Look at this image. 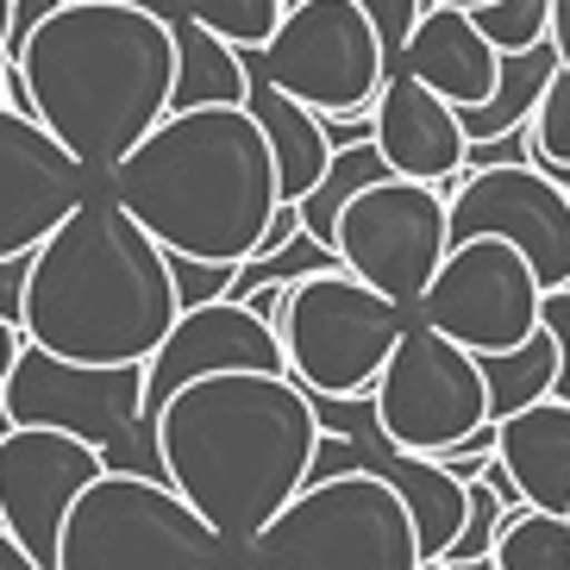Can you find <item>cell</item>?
<instances>
[{
  "label": "cell",
  "instance_id": "obj_19",
  "mask_svg": "<svg viewBox=\"0 0 570 570\" xmlns=\"http://www.w3.org/2000/svg\"><path fill=\"white\" fill-rule=\"evenodd\" d=\"M502 470L527 495V508H558L570 514V402L564 395H539V402L502 414Z\"/></svg>",
  "mask_w": 570,
  "mask_h": 570
},
{
  "label": "cell",
  "instance_id": "obj_2",
  "mask_svg": "<svg viewBox=\"0 0 570 570\" xmlns=\"http://www.w3.org/2000/svg\"><path fill=\"white\" fill-rule=\"evenodd\" d=\"M101 183L164 252L214 264H245L283 207L276 151L245 101L169 107Z\"/></svg>",
  "mask_w": 570,
  "mask_h": 570
},
{
  "label": "cell",
  "instance_id": "obj_32",
  "mask_svg": "<svg viewBox=\"0 0 570 570\" xmlns=\"http://www.w3.org/2000/svg\"><path fill=\"white\" fill-rule=\"evenodd\" d=\"M26 276H32V257H0V320L19 326L26 314Z\"/></svg>",
  "mask_w": 570,
  "mask_h": 570
},
{
  "label": "cell",
  "instance_id": "obj_11",
  "mask_svg": "<svg viewBox=\"0 0 570 570\" xmlns=\"http://www.w3.org/2000/svg\"><path fill=\"white\" fill-rule=\"evenodd\" d=\"M539 307H546V283H539L533 257L514 252L508 238H458L414 314L445 338H458L464 352L502 357L546 333Z\"/></svg>",
  "mask_w": 570,
  "mask_h": 570
},
{
  "label": "cell",
  "instance_id": "obj_27",
  "mask_svg": "<svg viewBox=\"0 0 570 570\" xmlns=\"http://www.w3.org/2000/svg\"><path fill=\"white\" fill-rule=\"evenodd\" d=\"M476 26L502 57L539 51V45H552V0H489V7H476Z\"/></svg>",
  "mask_w": 570,
  "mask_h": 570
},
{
  "label": "cell",
  "instance_id": "obj_8",
  "mask_svg": "<svg viewBox=\"0 0 570 570\" xmlns=\"http://www.w3.org/2000/svg\"><path fill=\"white\" fill-rule=\"evenodd\" d=\"M376 433L395 452L439 458L452 452L458 439H470L476 426L495 420L489 407V370L476 352H464L458 338H445L426 320H407L402 345L389 352V370L376 376Z\"/></svg>",
  "mask_w": 570,
  "mask_h": 570
},
{
  "label": "cell",
  "instance_id": "obj_12",
  "mask_svg": "<svg viewBox=\"0 0 570 570\" xmlns=\"http://www.w3.org/2000/svg\"><path fill=\"white\" fill-rule=\"evenodd\" d=\"M7 414L13 426H51V433H76L88 445L114 452L119 439L145 433V364H69V357L45 352V345H19L7 364Z\"/></svg>",
  "mask_w": 570,
  "mask_h": 570
},
{
  "label": "cell",
  "instance_id": "obj_18",
  "mask_svg": "<svg viewBox=\"0 0 570 570\" xmlns=\"http://www.w3.org/2000/svg\"><path fill=\"white\" fill-rule=\"evenodd\" d=\"M395 69H407L426 88H439L452 107H489L495 88H502L508 57L489 45V32L476 26L470 7H426L414 38L395 57Z\"/></svg>",
  "mask_w": 570,
  "mask_h": 570
},
{
  "label": "cell",
  "instance_id": "obj_41",
  "mask_svg": "<svg viewBox=\"0 0 570 570\" xmlns=\"http://www.w3.org/2000/svg\"><path fill=\"white\" fill-rule=\"evenodd\" d=\"M226 570H252V564H245V558H238V564H226Z\"/></svg>",
  "mask_w": 570,
  "mask_h": 570
},
{
  "label": "cell",
  "instance_id": "obj_37",
  "mask_svg": "<svg viewBox=\"0 0 570 570\" xmlns=\"http://www.w3.org/2000/svg\"><path fill=\"white\" fill-rule=\"evenodd\" d=\"M7 82H13V57H0V101H7Z\"/></svg>",
  "mask_w": 570,
  "mask_h": 570
},
{
  "label": "cell",
  "instance_id": "obj_20",
  "mask_svg": "<svg viewBox=\"0 0 570 570\" xmlns=\"http://www.w3.org/2000/svg\"><path fill=\"white\" fill-rule=\"evenodd\" d=\"M257 69V63H252ZM257 114V126H264L269 151H276V176H283V202H307L314 195V183L333 169V138H326V119H320V107L295 101V95H283L276 82H264V76H252V101H245Z\"/></svg>",
  "mask_w": 570,
  "mask_h": 570
},
{
  "label": "cell",
  "instance_id": "obj_29",
  "mask_svg": "<svg viewBox=\"0 0 570 570\" xmlns=\"http://www.w3.org/2000/svg\"><path fill=\"white\" fill-rule=\"evenodd\" d=\"M169 276H176V295L183 307H207V302H226L238 283V264H214V257H176L169 252Z\"/></svg>",
  "mask_w": 570,
  "mask_h": 570
},
{
  "label": "cell",
  "instance_id": "obj_6",
  "mask_svg": "<svg viewBox=\"0 0 570 570\" xmlns=\"http://www.w3.org/2000/svg\"><path fill=\"white\" fill-rule=\"evenodd\" d=\"M238 546L183 489L145 470H107L76 495L51 570H226Z\"/></svg>",
  "mask_w": 570,
  "mask_h": 570
},
{
  "label": "cell",
  "instance_id": "obj_21",
  "mask_svg": "<svg viewBox=\"0 0 570 570\" xmlns=\"http://www.w3.org/2000/svg\"><path fill=\"white\" fill-rule=\"evenodd\" d=\"M376 439H383V433H376ZM376 470H383L389 483L407 495V508H414L420 552H426V558H445V552H452L458 533H464V520H470V476L445 470L439 458L395 452L389 439H383V458H376Z\"/></svg>",
  "mask_w": 570,
  "mask_h": 570
},
{
  "label": "cell",
  "instance_id": "obj_7",
  "mask_svg": "<svg viewBox=\"0 0 570 570\" xmlns=\"http://www.w3.org/2000/svg\"><path fill=\"white\" fill-rule=\"evenodd\" d=\"M407 320L414 314L402 302H389L383 288H370L338 264L288 283L276 333H283L288 370L320 402H364L376 395V376L389 370V352L402 345Z\"/></svg>",
  "mask_w": 570,
  "mask_h": 570
},
{
  "label": "cell",
  "instance_id": "obj_14",
  "mask_svg": "<svg viewBox=\"0 0 570 570\" xmlns=\"http://www.w3.org/2000/svg\"><path fill=\"white\" fill-rule=\"evenodd\" d=\"M95 188L101 176L45 119L0 101V257H32Z\"/></svg>",
  "mask_w": 570,
  "mask_h": 570
},
{
  "label": "cell",
  "instance_id": "obj_28",
  "mask_svg": "<svg viewBox=\"0 0 570 570\" xmlns=\"http://www.w3.org/2000/svg\"><path fill=\"white\" fill-rule=\"evenodd\" d=\"M533 157L558 176H570V69L558 63L546 101L533 107Z\"/></svg>",
  "mask_w": 570,
  "mask_h": 570
},
{
  "label": "cell",
  "instance_id": "obj_1",
  "mask_svg": "<svg viewBox=\"0 0 570 570\" xmlns=\"http://www.w3.org/2000/svg\"><path fill=\"white\" fill-rule=\"evenodd\" d=\"M326 420L295 370H219L176 389L151 420L164 476L238 552L314 483Z\"/></svg>",
  "mask_w": 570,
  "mask_h": 570
},
{
  "label": "cell",
  "instance_id": "obj_25",
  "mask_svg": "<svg viewBox=\"0 0 570 570\" xmlns=\"http://www.w3.org/2000/svg\"><path fill=\"white\" fill-rule=\"evenodd\" d=\"M483 370H489V407H495V420H502V414H514V407L539 402V395H552L558 345H552V333H539V338H527L520 352L483 357Z\"/></svg>",
  "mask_w": 570,
  "mask_h": 570
},
{
  "label": "cell",
  "instance_id": "obj_26",
  "mask_svg": "<svg viewBox=\"0 0 570 570\" xmlns=\"http://www.w3.org/2000/svg\"><path fill=\"white\" fill-rule=\"evenodd\" d=\"M183 13L195 26H207L214 38L238 45V51H264L276 26H283L288 0H183Z\"/></svg>",
  "mask_w": 570,
  "mask_h": 570
},
{
  "label": "cell",
  "instance_id": "obj_33",
  "mask_svg": "<svg viewBox=\"0 0 570 570\" xmlns=\"http://www.w3.org/2000/svg\"><path fill=\"white\" fill-rule=\"evenodd\" d=\"M0 570H51V564H45V558H32L13 533H7V527H0Z\"/></svg>",
  "mask_w": 570,
  "mask_h": 570
},
{
  "label": "cell",
  "instance_id": "obj_13",
  "mask_svg": "<svg viewBox=\"0 0 570 570\" xmlns=\"http://www.w3.org/2000/svg\"><path fill=\"white\" fill-rule=\"evenodd\" d=\"M452 245L458 238H508L533 257L539 283H570V183L546 164H470L452 188Z\"/></svg>",
  "mask_w": 570,
  "mask_h": 570
},
{
  "label": "cell",
  "instance_id": "obj_15",
  "mask_svg": "<svg viewBox=\"0 0 570 570\" xmlns=\"http://www.w3.org/2000/svg\"><path fill=\"white\" fill-rule=\"evenodd\" d=\"M107 452L76 433L51 426H13L0 439V527L26 546L32 558L51 564L57 533H63L69 508L95 476H107Z\"/></svg>",
  "mask_w": 570,
  "mask_h": 570
},
{
  "label": "cell",
  "instance_id": "obj_34",
  "mask_svg": "<svg viewBox=\"0 0 570 570\" xmlns=\"http://www.w3.org/2000/svg\"><path fill=\"white\" fill-rule=\"evenodd\" d=\"M552 51L570 69V0H552Z\"/></svg>",
  "mask_w": 570,
  "mask_h": 570
},
{
  "label": "cell",
  "instance_id": "obj_4",
  "mask_svg": "<svg viewBox=\"0 0 570 570\" xmlns=\"http://www.w3.org/2000/svg\"><path fill=\"white\" fill-rule=\"evenodd\" d=\"M183 320L169 252L107 195V183L32 252L19 333L69 364H151Z\"/></svg>",
  "mask_w": 570,
  "mask_h": 570
},
{
  "label": "cell",
  "instance_id": "obj_30",
  "mask_svg": "<svg viewBox=\"0 0 570 570\" xmlns=\"http://www.w3.org/2000/svg\"><path fill=\"white\" fill-rule=\"evenodd\" d=\"M370 13V26L383 32V45H389V57H402V45L414 38V26H420V13L433 7V0H357Z\"/></svg>",
  "mask_w": 570,
  "mask_h": 570
},
{
  "label": "cell",
  "instance_id": "obj_10",
  "mask_svg": "<svg viewBox=\"0 0 570 570\" xmlns=\"http://www.w3.org/2000/svg\"><path fill=\"white\" fill-rule=\"evenodd\" d=\"M333 252L352 276L414 314L452 252V195L414 176H383L338 214Z\"/></svg>",
  "mask_w": 570,
  "mask_h": 570
},
{
  "label": "cell",
  "instance_id": "obj_39",
  "mask_svg": "<svg viewBox=\"0 0 570 570\" xmlns=\"http://www.w3.org/2000/svg\"><path fill=\"white\" fill-rule=\"evenodd\" d=\"M433 7H470V13H476V7H489V0H433Z\"/></svg>",
  "mask_w": 570,
  "mask_h": 570
},
{
  "label": "cell",
  "instance_id": "obj_40",
  "mask_svg": "<svg viewBox=\"0 0 570 570\" xmlns=\"http://www.w3.org/2000/svg\"><path fill=\"white\" fill-rule=\"evenodd\" d=\"M420 570H458V564H445V558H426V564H420Z\"/></svg>",
  "mask_w": 570,
  "mask_h": 570
},
{
  "label": "cell",
  "instance_id": "obj_36",
  "mask_svg": "<svg viewBox=\"0 0 570 570\" xmlns=\"http://www.w3.org/2000/svg\"><path fill=\"white\" fill-rule=\"evenodd\" d=\"M19 345H26V333L0 320V383H7V364H13V352H19Z\"/></svg>",
  "mask_w": 570,
  "mask_h": 570
},
{
  "label": "cell",
  "instance_id": "obj_16",
  "mask_svg": "<svg viewBox=\"0 0 570 570\" xmlns=\"http://www.w3.org/2000/svg\"><path fill=\"white\" fill-rule=\"evenodd\" d=\"M219 370H288L283 333L264 314H252V302H233V295L207 307H183V320L151 352V364H145V426L176 389L219 376Z\"/></svg>",
  "mask_w": 570,
  "mask_h": 570
},
{
  "label": "cell",
  "instance_id": "obj_22",
  "mask_svg": "<svg viewBox=\"0 0 570 570\" xmlns=\"http://www.w3.org/2000/svg\"><path fill=\"white\" fill-rule=\"evenodd\" d=\"M252 51L176 13V107H238L252 101Z\"/></svg>",
  "mask_w": 570,
  "mask_h": 570
},
{
  "label": "cell",
  "instance_id": "obj_24",
  "mask_svg": "<svg viewBox=\"0 0 570 570\" xmlns=\"http://www.w3.org/2000/svg\"><path fill=\"white\" fill-rule=\"evenodd\" d=\"M502 570H570V514L558 508H514L495 539Z\"/></svg>",
  "mask_w": 570,
  "mask_h": 570
},
{
  "label": "cell",
  "instance_id": "obj_17",
  "mask_svg": "<svg viewBox=\"0 0 570 570\" xmlns=\"http://www.w3.org/2000/svg\"><path fill=\"white\" fill-rule=\"evenodd\" d=\"M376 145H383L395 176L414 183L452 188L470 169V132H464V107H452L439 88H426L407 69H389L383 95H376Z\"/></svg>",
  "mask_w": 570,
  "mask_h": 570
},
{
  "label": "cell",
  "instance_id": "obj_9",
  "mask_svg": "<svg viewBox=\"0 0 570 570\" xmlns=\"http://www.w3.org/2000/svg\"><path fill=\"white\" fill-rule=\"evenodd\" d=\"M252 63L264 82L320 114H376L395 57L357 0H288L276 38L252 51Z\"/></svg>",
  "mask_w": 570,
  "mask_h": 570
},
{
  "label": "cell",
  "instance_id": "obj_35",
  "mask_svg": "<svg viewBox=\"0 0 570 570\" xmlns=\"http://www.w3.org/2000/svg\"><path fill=\"white\" fill-rule=\"evenodd\" d=\"M13 38H19V0H0V57H13Z\"/></svg>",
  "mask_w": 570,
  "mask_h": 570
},
{
  "label": "cell",
  "instance_id": "obj_5",
  "mask_svg": "<svg viewBox=\"0 0 570 570\" xmlns=\"http://www.w3.org/2000/svg\"><path fill=\"white\" fill-rule=\"evenodd\" d=\"M252 570H420L414 508L376 464L326 470L245 546Z\"/></svg>",
  "mask_w": 570,
  "mask_h": 570
},
{
  "label": "cell",
  "instance_id": "obj_31",
  "mask_svg": "<svg viewBox=\"0 0 570 570\" xmlns=\"http://www.w3.org/2000/svg\"><path fill=\"white\" fill-rule=\"evenodd\" d=\"M546 333H552V345H558V383H552V395H564L570 402V283L564 288H546Z\"/></svg>",
  "mask_w": 570,
  "mask_h": 570
},
{
  "label": "cell",
  "instance_id": "obj_23",
  "mask_svg": "<svg viewBox=\"0 0 570 570\" xmlns=\"http://www.w3.org/2000/svg\"><path fill=\"white\" fill-rule=\"evenodd\" d=\"M383 176H395L389 169V157H383V145L376 138H357V145H338L333 151V169L314 183V195L302 202V214H307V233L314 238H326L333 245V233H338V214L364 195L370 183H383Z\"/></svg>",
  "mask_w": 570,
  "mask_h": 570
},
{
  "label": "cell",
  "instance_id": "obj_3",
  "mask_svg": "<svg viewBox=\"0 0 570 570\" xmlns=\"http://www.w3.org/2000/svg\"><path fill=\"white\" fill-rule=\"evenodd\" d=\"M45 119L95 176L176 107V13L119 0H57L13 45Z\"/></svg>",
  "mask_w": 570,
  "mask_h": 570
},
{
  "label": "cell",
  "instance_id": "obj_38",
  "mask_svg": "<svg viewBox=\"0 0 570 570\" xmlns=\"http://www.w3.org/2000/svg\"><path fill=\"white\" fill-rule=\"evenodd\" d=\"M458 570H502V564H495V552H489V558H470V564H458Z\"/></svg>",
  "mask_w": 570,
  "mask_h": 570
}]
</instances>
